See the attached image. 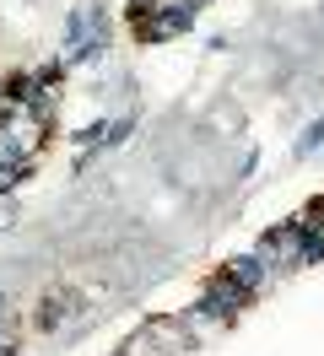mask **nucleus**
<instances>
[{
  "label": "nucleus",
  "instance_id": "11",
  "mask_svg": "<svg viewBox=\"0 0 324 356\" xmlns=\"http://www.w3.org/2000/svg\"><path fill=\"white\" fill-rule=\"evenodd\" d=\"M319 238H324V227H319Z\"/></svg>",
  "mask_w": 324,
  "mask_h": 356
},
{
  "label": "nucleus",
  "instance_id": "2",
  "mask_svg": "<svg viewBox=\"0 0 324 356\" xmlns=\"http://www.w3.org/2000/svg\"><path fill=\"white\" fill-rule=\"evenodd\" d=\"M243 302H249V291L238 286V281H227V275H211V286L200 291V302H194V308H206L211 318H233Z\"/></svg>",
  "mask_w": 324,
  "mask_h": 356
},
{
  "label": "nucleus",
  "instance_id": "12",
  "mask_svg": "<svg viewBox=\"0 0 324 356\" xmlns=\"http://www.w3.org/2000/svg\"><path fill=\"white\" fill-rule=\"evenodd\" d=\"M119 356H125V351H119Z\"/></svg>",
  "mask_w": 324,
  "mask_h": 356
},
{
  "label": "nucleus",
  "instance_id": "5",
  "mask_svg": "<svg viewBox=\"0 0 324 356\" xmlns=\"http://www.w3.org/2000/svg\"><path fill=\"white\" fill-rule=\"evenodd\" d=\"M125 356H168V351H162V346H157V340H151V334L141 330V334H135V340L125 346Z\"/></svg>",
  "mask_w": 324,
  "mask_h": 356
},
{
  "label": "nucleus",
  "instance_id": "4",
  "mask_svg": "<svg viewBox=\"0 0 324 356\" xmlns=\"http://www.w3.org/2000/svg\"><path fill=\"white\" fill-rule=\"evenodd\" d=\"M76 302H82V297H76V291H54V297H49V302H43V313H38V324H43V330H54V324H65V318H70V308H76Z\"/></svg>",
  "mask_w": 324,
  "mask_h": 356
},
{
  "label": "nucleus",
  "instance_id": "10",
  "mask_svg": "<svg viewBox=\"0 0 324 356\" xmlns=\"http://www.w3.org/2000/svg\"><path fill=\"white\" fill-rule=\"evenodd\" d=\"M184 6H194V11H200V6H211V0H184Z\"/></svg>",
  "mask_w": 324,
  "mask_h": 356
},
{
  "label": "nucleus",
  "instance_id": "3",
  "mask_svg": "<svg viewBox=\"0 0 324 356\" xmlns=\"http://www.w3.org/2000/svg\"><path fill=\"white\" fill-rule=\"evenodd\" d=\"M222 275H227V281H238V286H243L249 297H254V291L265 286V275H270V270L259 265L254 254H243V259H227V270H222Z\"/></svg>",
  "mask_w": 324,
  "mask_h": 356
},
{
  "label": "nucleus",
  "instance_id": "6",
  "mask_svg": "<svg viewBox=\"0 0 324 356\" xmlns=\"http://www.w3.org/2000/svg\"><path fill=\"white\" fill-rule=\"evenodd\" d=\"M314 146H324V119H314V124L302 130V140H298V156H308Z\"/></svg>",
  "mask_w": 324,
  "mask_h": 356
},
{
  "label": "nucleus",
  "instance_id": "7",
  "mask_svg": "<svg viewBox=\"0 0 324 356\" xmlns=\"http://www.w3.org/2000/svg\"><path fill=\"white\" fill-rule=\"evenodd\" d=\"M22 173H27L22 162H11V156H0V189H17V184H22Z\"/></svg>",
  "mask_w": 324,
  "mask_h": 356
},
{
  "label": "nucleus",
  "instance_id": "9",
  "mask_svg": "<svg viewBox=\"0 0 324 356\" xmlns=\"http://www.w3.org/2000/svg\"><path fill=\"white\" fill-rule=\"evenodd\" d=\"M0 324H11V302L6 297H0Z\"/></svg>",
  "mask_w": 324,
  "mask_h": 356
},
{
  "label": "nucleus",
  "instance_id": "8",
  "mask_svg": "<svg viewBox=\"0 0 324 356\" xmlns=\"http://www.w3.org/2000/svg\"><path fill=\"white\" fill-rule=\"evenodd\" d=\"M0 356H17V334H11V324H0Z\"/></svg>",
  "mask_w": 324,
  "mask_h": 356
},
{
  "label": "nucleus",
  "instance_id": "1",
  "mask_svg": "<svg viewBox=\"0 0 324 356\" xmlns=\"http://www.w3.org/2000/svg\"><path fill=\"white\" fill-rule=\"evenodd\" d=\"M103 38H108L103 11H98V6H82V11L70 17V27H65V65H70V60H86V54H98Z\"/></svg>",
  "mask_w": 324,
  "mask_h": 356
}]
</instances>
